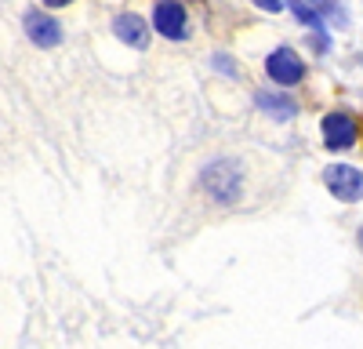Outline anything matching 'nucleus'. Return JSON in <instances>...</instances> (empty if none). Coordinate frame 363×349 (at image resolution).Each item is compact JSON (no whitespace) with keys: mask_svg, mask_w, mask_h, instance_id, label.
I'll return each instance as SVG.
<instances>
[{"mask_svg":"<svg viewBox=\"0 0 363 349\" xmlns=\"http://www.w3.org/2000/svg\"><path fill=\"white\" fill-rule=\"evenodd\" d=\"M291 11H294V18H298L301 26H309V29H323V15H320V11H313L309 0H294Z\"/></svg>","mask_w":363,"mask_h":349,"instance_id":"nucleus-9","label":"nucleus"},{"mask_svg":"<svg viewBox=\"0 0 363 349\" xmlns=\"http://www.w3.org/2000/svg\"><path fill=\"white\" fill-rule=\"evenodd\" d=\"M255 8H262V11H269V15H277V11H284L287 8V0H251Z\"/></svg>","mask_w":363,"mask_h":349,"instance_id":"nucleus-10","label":"nucleus"},{"mask_svg":"<svg viewBox=\"0 0 363 349\" xmlns=\"http://www.w3.org/2000/svg\"><path fill=\"white\" fill-rule=\"evenodd\" d=\"M153 26L167 40H186L189 37V18H186V8H182L178 0H160L153 8Z\"/></svg>","mask_w":363,"mask_h":349,"instance_id":"nucleus-3","label":"nucleus"},{"mask_svg":"<svg viewBox=\"0 0 363 349\" xmlns=\"http://www.w3.org/2000/svg\"><path fill=\"white\" fill-rule=\"evenodd\" d=\"M258 109H265V113H272V116H280V121H287V116H294L298 113V106L287 99V95H269V92H258Z\"/></svg>","mask_w":363,"mask_h":349,"instance_id":"nucleus-8","label":"nucleus"},{"mask_svg":"<svg viewBox=\"0 0 363 349\" xmlns=\"http://www.w3.org/2000/svg\"><path fill=\"white\" fill-rule=\"evenodd\" d=\"M215 66H218V70H225V73H236V66L229 62V58H215Z\"/></svg>","mask_w":363,"mask_h":349,"instance_id":"nucleus-11","label":"nucleus"},{"mask_svg":"<svg viewBox=\"0 0 363 349\" xmlns=\"http://www.w3.org/2000/svg\"><path fill=\"white\" fill-rule=\"evenodd\" d=\"M22 26H26V37L33 40L37 48H58V44H62V26H58L51 15L29 11V15L22 18Z\"/></svg>","mask_w":363,"mask_h":349,"instance_id":"nucleus-6","label":"nucleus"},{"mask_svg":"<svg viewBox=\"0 0 363 349\" xmlns=\"http://www.w3.org/2000/svg\"><path fill=\"white\" fill-rule=\"evenodd\" d=\"M48 8H66V4H73V0H44Z\"/></svg>","mask_w":363,"mask_h":349,"instance_id":"nucleus-12","label":"nucleus"},{"mask_svg":"<svg viewBox=\"0 0 363 349\" xmlns=\"http://www.w3.org/2000/svg\"><path fill=\"white\" fill-rule=\"evenodd\" d=\"M323 182H327V189L335 193L342 204H356L359 200V189H363V174L352 164H330L323 171Z\"/></svg>","mask_w":363,"mask_h":349,"instance_id":"nucleus-2","label":"nucleus"},{"mask_svg":"<svg viewBox=\"0 0 363 349\" xmlns=\"http://www.w3.org/2000/svg\"><path fill=\"white\" fill-rule=\"evenodd\" d=\"M265 73H269V80H272V84L291 87V84H298L301 77H306V62L298 58V51L280 48V51H272V55L265 58Z\"/></svg>","mask_w":363,"mask_h":349,"instance_id":"nucleus-4","label":"nucleus"},{"mask_svg":"<svg viewBox=\"0 0 363 349\" xmlns=\"http://www.w3.org/2000/svg\"><path fill=\"white\" fill-rule=\"evenodd\" d=\"M356 142V124H352V116L345 109H335V113H327L323 116V145L327 150H349V145Z\"/></svg>","mask_w":363,"mask_h":349,"instance_id":"nucleus-5","label":"nucleus"},{"mask_svg":"<svg viewBox=\"0 0 363 349\" xmlns=\"http://www.w3.org/2000/svg\"><path fill=\"white\" fill-rule=\"evenodd\" d=\"M113 33L124 40V44H131V48H145L149 44V26L138 18V15H116V22H113Z\"/></svg>","mask_w":363,"mask_h":349,"instance_id":"nucleus-7","label":"nucleus"},{"mask_svg":"<svg viewBox=\"0 0 363 349\" xmlns=\"http://www.w3.org/2000/svg\"><path fill=\"white\" fill-rule=\"evenodd\" d=\"M200 182L218 204H236L240 193H244V167H240L236 160H229V157H222V160L203 167Z\"/></svg>","mask_w":363,"mask_h":349,"instance_id":"nucleus-1","label":"nucleus"}]
</instances>
